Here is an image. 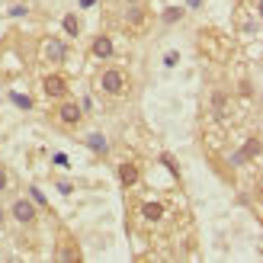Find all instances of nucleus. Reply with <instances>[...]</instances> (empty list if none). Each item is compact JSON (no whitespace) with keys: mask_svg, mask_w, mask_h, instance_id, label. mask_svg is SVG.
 Wrapping results in <instances>:
<instances>
[{"mask_svg":"<svg viewBox=\"0 0 263 263\" xmlns=\"http://www.w3.org/2000/svg\"><path fill=\"white\" fill-rule=\"evenodd\" d=\"M42 93L51 97V100H68V97H71V81H68L61 71L45 74V77H42Z\"/></svg>","mask_w":263,"mask_h":263,"instance_id":"nucleus-6","label":"nucleus"},{"mask_svg":"<svg viewBox=\"0 0 263 263\" xmlns=\"http://www.w3.org/2000/svg\"><path fill=\"white\" fill-rule=\"evenodd\" d=\"M84 254H81V247H77V241L71 238L68 231H61V238H58V251H55V260L61 263H77Z\"/></svg>","mask_w":263,"mask_h":263,"instance_id":"nucleus-9","label":"nucleus"},{"mask_svg":"<svg viewBox=\"0 0 263 263\" xmlns=\"http://www.w3.org/2000/svg\"><path fill=\"white\" fill-rule=\"evenodd\" d=\"M90 55L93 58H100V61H106V58H112L116 55V42H112V35H97L93 42H90Z\"/></svg>","mask_w":263,"mask_h":263,"instance_id":"nucleus-11","label":"nucleus"},{"mask_svg":"<svg viewBox=\"0 0 263 263\" xmlns=\"http://www.w3.org/2000/svg\"><path fill=\"white\" fill-rule=\"evenodd\" d=\"M122 26L132 35H141V32H148V26H151V13L144 10L141 4H132L125 10V16H122Z\"/></svg>","mask_w":263,"mask_h":263,"instance_id":"nucleus-5","label":"nucleus"},{"mask_svg":"<svg viewBox=\"0 0 263 263\" xmlns=\"http://www.w3.org/2000/svg\"><path fill=\"white\" fill-rule=\"evenodd\" d=\"M68 42H64V39H58V35H45L42 42H39V58L42 61H48V64H64L68 61Z\"/></svg>","mask_w":263,"mask_h":263,"instance_id":"nucleus-3","label":"nucleus"},{"mask_svg":"<svg viewBox=\"0 0 263 263\" xmlns=\"http://www.w3.org/2000/svg\"><path fill=\"white\" fill-rule=\"evenodd\" d=\"M4 218H7V212H4V209H0V225H4Z\"/></svg>","mask_w":263,"mask_h":263,"instance_id":"nucleus-22","label":"nucleus"},{"mask_svg":"<svg viewBox=\"0 0 263 263\" xmlns=\"http://www.w3.org/2000/svg\"><path fill=\"white\" fill-rule=\"evenodd\" d=\"M97 90L106 100H112V103L128 100V93H132V77H128L125 68H119V64H109V68H103L97 74Z\"/></svg>","mask_w":263,"mask_h":263,"instance_id":"nucleus-1","label":"nucleus"},{"mask_svg":"<svg viewBox=\"0 0 263 263\" xmlns=\"http://www.w3.org/2000/svg\"><path fill=\"white\" fill-rule=\"evenodd\" d=\"M177 61H180V55H177V51H167V55H164V64H167V68H174Z\"/></svg>","mask_w":263,"mask_h":263,"instance_id":"nucleus-17","label":"nucleus"},{"mask_svg":"<svg viewBox=\"0 0 263 263\" xmlns=\"http://www.w3.org/2000/svg\"><path fill=\"white\" fill-rule=\"evenodd\" d=\"M186 4H190L193 10H199V7H202V0H186Z\"/></svg>","mask_w":263,"mask_h":263,"instance_id":"nucleus-19","label":"nucleus"},{"mask_svg":"<svg viewBox=\"0 0 263 263\" xmlns=\"http://www.w3.org/2000/svg\"><path fill=\"white\" fill-rule=\"evenodd\" d=\"M238 29L247 32V35H257L260 32V10H257V4H254V10H251V4H244L238 10Z\"/></svg>","mask_w":263,"mask_h":263,"instance_id":"nucleus-10","label":"nucleus"},{"mask_svg":"<svg viewBox=\"0 0 263 263\" xmlns=\"http://www.w3.org/2000/svg\"><path fill=\"white\" fill-rule=\"evenodd\" d=\"M13 103H16V106H23V109L32 106V100H29V97H20V93H13Z\"/></svg>","mask_w":263,"mask_h":263,"instance_id":"nucleus-16","label":"nucleus"},{"mask_svg":"<svg viewBox=\"0 0 263 263\" xmlns=\"http://www.w3.org/2000/svg\"><path fill=\"white\" fill-rule=\"evenodd\" d=\"M135 221H141L144 231H161L174 221V209L167 199H141L135 205Z\"/></svg>","mask_w":263,"mask_h":263,"instance_id":"nucleus-2","label":"nucleus"},{"mask_svg":"<svg viewBox=\"0 0 263 263\" xmlns=\"http://www.w3.org/2000/svg\"><path fill=\"white\" fill-rule=\"evenodd\" d=\"M119 183H122L125 190H135L138 183H141V167L135 161H122L119 164Z\"/></svg>","mask_w":263,"mask_h":263,"instance_id":"nucleus-12","label":"nucleus"},{"mask_svg":"<svg viewBox=\"0 0 263 263\" xmlns=\"http://www.w3.org/2000/svg\"><path fill=\"white\" fill-rule=\"evenodd\" d=\"M183 20V10L180 7H170L167 13H164V23H180Z\"/></svg>","mask_w":263,"mask_h":263,"instance_id":"nucleus-15","label":"nucleus"},{"mask_svg":"<svg viewBox=\"0 0 263 263\" xmlns=\"http://www.w3.org/2000/svg\"><path fill=\"white\" fill-rule=\"evenodd\" d=\"M7 186H10V177H7V170H4V167H0V193H4Z\"/></svg>","mask_w":263,"mask_h":263,"instance_id":"nucleus-18","label":"nucleus"},{"mask_svg":"<svg viewBox=\"0 0 263 263\" xmlns=\"http://www.w3.org/2000/svg\"><path fill=\"white\" fill-rule=\"evenodd\" d=\"M55 119H58L64 128H77V125L84 122V109L77 106L74 100H61V106L55 109Z\"/></svg>","mask_w":263,"mask_h":263,"instance_id":"nucleus-8","label":"nucleus"},{"mask_svg":"<svg viewBox=\"0 0 263 263\" xmlns=\"http://www.w3.org/2000/svg\"><path fill=\"white\" fill-rule=\"evenodd\" d=\"M10 215H13V221H16V225L32 228L35 221H39V209H35V202H32V199H13Z\"/></svg>","mask_w":263,"mask_h":263,"instance_id":"nucleus-7","label":"nucleus"},{"mask_svg":"<svg viewBox=\"0 0 263 263\" xmlns=\"http://www.w3.org/2000/svg\"><path fill=\"white\" fill-rule=\"evenodd\" d=\"M97 4V0H81V7H93Z\"/></svg>","mask_w":263,"mask_h":263,"instance_id":"nucleus-20","label":"nucleus"},{"mask_svg":"<svg viewBox=\"0 0 263 263\" xmlns=\"http://www.w3.org/2000/svg\"><path fill=\"white\" fill-rule=\"evenodd\" d=\"M122 4H128V7H132V4H144V0H122Z\"/></svg>","mask_w":263,"mask_h":263,"instance_id":"nucleus-21","label":"nucleus"},{"mask_svg":"<svg viewBox=\"0 0 263 263\" xmlns=\"http://www.w3.org/2000/svg\"><path fill=\"white\" fill-rule=\"evenodd\" d=\"M61 26H64V32H68V35H77V32H81V20H77L74 13H68V16L61 20Z\"/></svg>","mask_w":263,"mask_h":263,"instance_id":"nucleus-14","label":"nucleus"},{"mask_svg":"<svg viewBox=\"0 0 263 263\" xmlns=\"http://www.w3.org/2000/svg\"><path fill=\"white\" fill-rule=\"evenodd\" d=\"M202 51L209 58H215V61H228V55H231V42L221 32H215V29H205L202 32Z\"/></svg>","mask_w":263,"mask_h":263,"instance_id":"nucleus-4","label":"nucleus"},{"mask_svg":"<svg viewBox=\"0 0 263 263\" xmlns=\"http://www.w3.org/2000/svg\"><path fill=\"white\" fill-rule=\"evenodd\" d=\"M87 148H90V151H97V154H106V151H109V144H106V138H103L100 132H93V135H87Z\"/></svg>","mask_w":263,"mask_h":263,"instance_id":"nucleus-13","label":"nucleus"}]
</instances>
